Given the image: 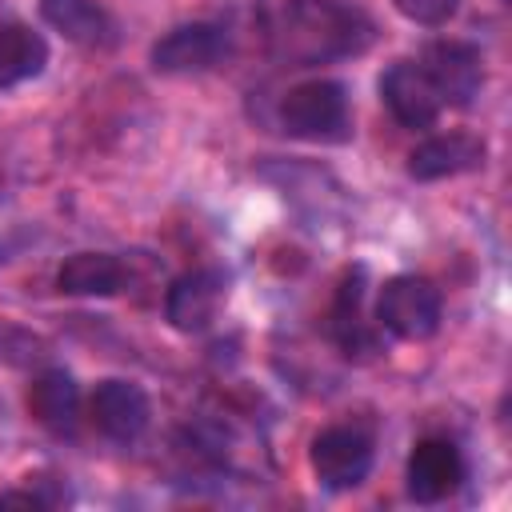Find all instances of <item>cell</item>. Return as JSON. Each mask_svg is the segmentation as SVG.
Wrapping results in <instances>:
<instances>
[{
    "label": "cell",
    "instance_id": "6da1fadb",
    "mask_svg": "<svg viewBox=\"0 0 512 512\" xmlns=\"http://www.w3.org/2000/svg\"><path fill=\"white\" fill-rule=\"evenodd\" d=\"M288 48L300 60L352 56L372 40V24L336 0H292L288 4Z\"/></svg>",
    "mask_w": 512,
    "mask_h": 512
},
{
    "label": "cell",
    "instance_id": "7a4b0ae2",
    "mask_svg": "<svg viewBox=\"0 0 512 512\" xmlns=\"http://www.w3.org/2000/svg\"><path fill=\"white\" fill-rule=\"evenodd\" d=\"M280 124L300 140L340 136V128L348 124V96L336 80H304L280 100Z\"/></svg>",
    "mask_w": 512,
    "mask_h": 512
},
{
    "label": "cell",
    "instance_id": "3957f363",
    "mask_svg": "<svg viewBox=\"0 0 512 512\" xmlns=\"http://www.w3.org/2000/svg\"><path fill=\"white\" fill-rule=\"evenodd\" d=\"M376 320L400 340H428L440 328V292L424 276H392L380 288Z\"/></svg>",
    "mask_w": 512,
    "mask_h": 512
},
{
    "label": "cell",
    "instance_id": "277c9868",
    "mask_svg": "<svg viewBox=\"0 0 512 512\" xmlns=\"http://www.w3.org/2000/svg\"><path fill=\"white\" fill-rule=\"evenodd\" d=\"M372 468V440L352 424H332L312 440V472L324 488H356Z\"/></svg>",
    "mask_w": 512,
    "mask_h": 512
},
{
    "label": "cell",
    "instance_id": "5b68a950",
    "mask_svg": "<svg viewBox=\"0 0 512 512\" xmlns=\"http://www.w3.org/2000/svg\"><path fill=\"white\" fill-rule=\"evenodd\" d=\"M228 56V36L216 24H180L152 44V68L164 76L208 72Z\"/></svg>",
    "mask_w": 512,
    "mask_h": 512
},
{
    "label": "cell",
    "instance_id": "8992f818",
    "mask_svg": "<svg viewBox=\"0 0 512 512\" xmlns=\"http://www.w3.org/2000/svg\"><path fill=\"white\" fill-rule=\"evenodd\" d=\"M420 68L432 80L440 104L464 108V104H472V96L484 84L480 52L472 44H460V40H436V44H428L424 56H420Z\"/></svg>",
    "mask_w": 512,
    "mask_h": 512
},
{
    "label": "cell",
    "instance_id": "52a82bcc",
    "mask_svg": "<svg viewBox=\"0 0 512 512\" xmlns=\"http://www.w3.org/2000/svg\"><path fill=\"white\" fill-rule=\"evenodd\" d=\"M224 292H228V280L216 272V268H196V272H184L172 280L168 288V300H164V316L176 332H204L220 304H224Z\"/></svg>",
    "mask_w": 512,
    "mask_h": 512
},
{
    "label": "cell",
    "instance_id": "ba28073f",
    "mask_svg": "<svg viewBox=\"0 0 512 512\" xmlns=\"http://www.w3.org/2000/svg\"><path fill=\"white\" fill-rule=\"evenodd\" d=\"M464 480V456L452 440H420L408 456V496L416 504L448 500Z\"/></svg>",
    "mask_w": 512,
    "mask_h": 512
},
{
    "label": "cell",
    "instance_id": "9c48e42d",
    "mask_svg": "<svg viewBox=\"0 0 512 512\" xmlns=\"http://www.w3.org/2000/svg\"><path fill=\"white\" fill-rule=\"evenodd\" d=\"M152 404L144 396L140 384L132 380H100L92 392V424L116 440V444H132L144 428H148Z\"/></svg>",
    "mask_w": 512,
    "mask_h": 512
},
{
    "label": "cell",
    "instance_id": "30bf717a",
    "mask_svg": "<svg viewBox=\"0 0 512 512\" xmlns=\"http://www.w3.org/2000/svg\"><path fill=\"white\" fill-rule=\"evenodd\" d=\"M380 96H384V104H388V112L404 124V128H428V124H436V116H440V96H436V88H432V80L424 76V68L420 64H412V60H396L384 76H380Z\"/></svg>",
    "mask_w": 512,
    "mask_h": 512
},
{
    "label": "cell",
    "instance_id": "8fae6325",
    "mask_svg": "<svg viewBox=\"0 0 512 512\" xmlns=\"http://www.w3.org/2000/svg\"><path fill=\"white\" fill-rule=\"evenodd\" d=\"M488 156L484 140L472 132H444V136H428L424 144H416L408 152V176L416 180H444V176H460L480 168Z\"/></svg>",
    "mask_w": 512,
    "mask_h": 512
},
{
    "label": "cell",
    "instance_id": "7c38bea8",
    "mask_svg": "<svg viewBox=\"0 0 512 512\" xmlns=\"http://www.w3.org/2000/svg\"><path fill=\"white\" fill-rule=\"evenodd\" d=\"M76 408H80V388L64 368H44L28 384V412L48 432H72Z\"/></svg>",
    "mask_w": 512,
    "mask_h": 512
},
{
    "label": "cell",
    "instance_id": "4fadbf2b",
    "mask_svg": "<svg viewBox=\"0 0 512 512\" xmlns=\"http://www.w3.org/2000/svg\"><path fill=\"white\" fill-rule=\"evenodd\" d=\"M56 288L68 296H116L124 288V264L108 252H72L56 272Z\"/></svg>",
    "mask_w": 512,
    "mask_h": 512
},
{
    "label": "cell",
    "instance_id": "5bb4252c",
    "mask_svg": "<svg viewBox=\"0 0 512 512\" xmlns=\"http://www.w3.org/2000/svg\"><path fill=\"white\" fill-rule=\"evenodd\" d=\"M40 16L72 44H104L112 32V20L96 0H40Z\"/></svg>",
    "mask_w": 512,
    "mask_h": 512
},
{
    "label": "cell",
    "instance_id": "9a60e30c",
    "mask_svg": "<svg viewBox=\"0 0 512 512\" xmlns=\"http://www.w3.org/2000/svg\"><path fill=\"white\" fill-rule=\"evenodd\" d=\"M48 64V44L28 24H0V88L40 76Z\"/></svg>",
    "mask_w": 512,
    "mask_h": 512
},
{
    "label": "cell",
    "instance_id": "2e32d148",
    "mask_svg": "<svg viewBox=\"0 0 512 512\" xmlns=\"http://www.w3.org/2000/svg\"><path fill=\"white\" fill-rule=\"evenodd\" d=\"M332 332H336V340L348 352H356L360 344H368L364 340V328H360V272H356V280L348 276L340 284V300H336V312H332Z\"/></svg>",
    "mask_w": 512,
    "mask_h": 512
},
{
    "label": "cell",
    "instance_id": "e0dca14e",
    "mask_svg": "<svg viewBox=\"0 0 512 512\" xmlns=\"http://www.w3.org/2000/svg\"><path fill=\"white\" fill-rule=\"evenodd\" d=\"M44 356V340L12 320H0V364L8 368H28Z\"/></svg>",
    "mask_w": 512,
    "mask_h": 512
},
{
    "label": "cell",
    "instance_id": "ac0fdd59",
    "mask_svg": "<svg viewBox=\"0 0 512 512\" xmlns=\"http://www.w3.org/2000/svg\"><path fill=\"white\" fill-rule=\"evenodd\" d=\"M392 8H396L404 20H412V24L440 28V24H448V20L456 16L460 0H392Z\"/></svg>",
    "mask_w": 512,
    "mask_h": 512
}]
</instances>
